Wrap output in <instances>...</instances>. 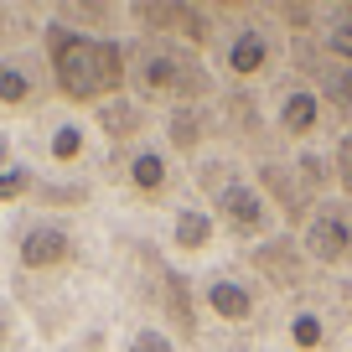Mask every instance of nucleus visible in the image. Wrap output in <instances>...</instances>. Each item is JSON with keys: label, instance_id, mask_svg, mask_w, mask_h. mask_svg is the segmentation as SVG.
I'll return each mask as SVG.
<instances>
[{"label": "nucleus", "instance_id": "7", "mask_svg": "<svg viewBox=\"0 0 352 352\" xmlns=\"http://www.w3.org/2000/svg\"><path fill=\"white\" fill-rule=\"evenodd\" d=\"M321 114H327V104H321V94L311 83H290L280 88L275 99V130L285 135V140H311V135L321 130Z\"/></svg>", "mask_w": 352, "mask_h": 352}, {"label": "nucleus", "instance_id": "23", "mask_svg": "<svg viewBox=\"0 0 352 352\" xmlns=\"http://www.w3.org/2000/svg\"><path fill=\"white\" fill-rule=\"evenodd\" d=\"M337 187L352 197V130L342 135V145H337Z\"/></svg>", "mask_w": 352, "mask_h": 352}, {"label": "nucleus", "instance_id": "12", "mask_svg": "<svg viewBox=\"0 0 352 352\" xmlns=\"http://www.w3.org/2000/svg\"><path fill=\"white\" fill-rule=\"evenodd\" d=\"M42 151H47V161H52V166H83L88 151H94V135H88L83 120H57L52 130H47Z\"/></svg>", "mask_w": 352, "mask_h": 352}, {"label": "nucleus", "instance_id": "5", "mask_svg": "<svg viewBox=\"0 0 352 352\" xmlns=\"http://www.w3.org/2000/svg\"><path fill=\"white\" fill-rule=\"evenodd\" d=\"M300 254L311 264H327V270H347L352 264V212L337 202H316L300 223Z\"/></svg>", "mask_w": 352, "mask_h": 352}, {"label": "nucleus", "instance_id": "9", "mask_svg": "<svg viewBox=\"0 0 352 352\" xmlns=\"http://www.w3.org/2000/svg\"><path fill=\"white\" fill-rule=\"evenodd\" d=\"M202 306L218 321H228V327H243V321H254V290L243 285L233 270H212V275L202 280Z\"/></svg>", "mask_w": 352, "mask_h": 352}, {"label": "nucleus", "instance_id": "27", "mask_svg": "<svg viewBox=\"0 0 352 352\" xmlns=\"http://www.w3.org/2000/svg\"><path fill=\"white\" fill-rule=\"evenodd\" d=\"M11 166H16V161H11V135L0 130V171H11Z\"/></svg>", "mask_w": 352, "mask_h": 352}, {"label": "nucleus", "instance_id": "8", "mask_svg": "<svg viewBox=\"0 0 352 352\" xmlns=\"http://www.w3.org/2000/svg\"><path fill=\"white\" fill-rule=\"evenodd\" d=\"M124 182H130L135 197L145 202H166L171 197V155L161 145H135L124 155Z\"/></svg>", "mask_w": 352, "mask_h": 352}, {"label": "nucleus", "instance_id": "20", "mask_svg": "<svg viewBox=\"0 0 352 352\" xmlns=\"http://www.w3.org/2000/svg\"><path fill=\"white\" fill-rule=\"evenodd\" d=\"M32 171L26 166H11V171H0V208H11V202H21V197H32Z\"/></svg>", "mask_w": 352, "mask_h": 352}, {"label": "nucleus", "instance_id": "2", "mask_svg": "<svg viewBox=\"0 0 352 352\" xmlns=\"http://www.w3.org/2000/svg\"><path fill=\"white\" fill-rule=\"evenodd\" d=\"M124 73H130V88L140 99H166L176 109L212 94L202 57L182 42H166V36H140L135 47H124Z\"/></svg>", "mask_w": 352, "mask_h": 352}, {"label": "nucleus", "instance_id": "22", "mask_svg": "<svg viewBox=\"0 0 352 352\" xmlns=\"http://www.w3.org/2000/svg\"><path fill=\"white\" fill-rule=\"evenodd\" d=\"M57 16H63V21H114L120 11H114V6H63Z\"/></svg>", "mask_w": 352, "mask_h": 352}, {"label": "nucleus", "instance_id": "1", "mask_svg": "<svg viewBox=\"0 0 352 352\" xmlns=\"http://www.w3.org/2000/svg\"><path fill=\"white\" fill-rule=\"evenodd\" d=\"M47 67H52V88L67 104H109L130 83L124 47L114 36L78 32V26H47Z\"/></svg>", "mask_w": 352, "mask_h": 352}, {"label": "nucleus", "instance_id": "6", "mask_svg": "<svg viewBox=\"0 0 352 352\" xmlns=\"http://www.w3.org/2000/svg\"><path fill=\"white\" fill-rule=\"evenodd\" d=\"M73 233L63 228V223H26L21 228V243H16V259H21V270H32V275H52V270H63V264H73Z\"/></svg>", "mask_w": 352, "mask_h": 352}, {"label": "nucleus", "instance_id": "21", "mask_svg": "<svg viewBox=\"0 0 352 352\" xmlns=\"http://www.w3.org/2000/svg\"><path fill=\"white\" fill-rule=\"evenodd\" d=\"M124 352H176V342L166 337L161 327H140L130 342H124Z\"/></svg>", "mask_w": 352, "mask_h": 352}, {"label": "nucleus", "instance_id": "15", "mask_svg": "<svg viewBox=\"0 0 352 352\" xmlns=\"http://www.w3.org/2000/svg\"><path fill=\"white\" fill-rule=\"evenodd\" d=\"M140 124H145V114L135 109L130 99H109V104H99V130L109 135V140H130Z\"/></svg>", "mask_w": 352, "mask_h": 352}, {"label": "nucleus", "instance_id": "25", "mask_svg": "<svg viewBox=\"0 0 352 352\" xmlns=\"http://www.w3.org/2000/svg\"><path fill=\"white\" fill-rule=\"evenodd\" d=\"M11 337H16V321H11V311L0 306V352H11Z\"/></svg>", "mask_w": 352, "mask_h": 352}, {"label": "nucleus", "instance_id": "24", "mask_svg": "<svg viewBox=\"0 0 352 352\" xmlns=\"http://www.w3.org/2000/svg\"><path fill=\"white\" fill-rule=\"evenodd\" d=\"M42 202H88L83 187H42Z\"/></svg>", "mask_w": 352, "mask_h": 352}, {"label": "nucleus", "instance_id": "13", "mask_svg": "<svg viewBox=\"0 0 352 352\" xmlns=\"http://www.w3.org/2000/svg\"><path fill=\"white\" fill-rule=\"evenodd\" d=\"M212 239H218V223H212L208 208H176V223H171V243L182 254H202L212 249Z\"/></svg>", "mask_w": 352, "mask_h": 352}, {"label": "nucleus", "instance_id": "10", "mask_svg": "<svg viewBox=\"0 0 352 352\" xmlns=\"http://www.w3.org/2000/svg\"><path fill=\"white\" fill-rule=\"evenodd\" d=\"M36 104H42V83H36L32 63L0 57V114H32Z\"/></svg>", "mask_w": 352, "mask_h": 352}, {"label": "nucleus", "instance_id": "11", "mask_svg": "<svg viewBox=\"0 0 352 352\" xmlns=\"http://www.w3.org/2000/svg\"><path fill=\"white\" fill-rule=\"evenodd\" d=\"M311 88L321 94V104L337 114H352V63H331V57H311Z\"/></svg>", "mask_w": 352, "mask_h": 352}, {"label": "nucleus", "instance_id": "26", "mask_svg": "<svg viewBox=\"0 0 352 352\" xmlns=\"http://www.w3.org/2000/svg\"><path fill=\"white\" fill-rule=\"evenodd\" d=\"M11 32H16V16H11V11H6V6H0V47L11 42Z\"/></svg>", "mask_w": 352, "mask_h": 352}, {"label": "nucleus", "instance_id": "19", "mask_svg": "<svg viewBox=\"0 0 352 352\" xmlns=\"http://www.w3.org/2000/svg\"><path fill=\"white\" fill-rule=\"evenodd\" d=\"M296 176L306 182V192H311V197H316V192H327V182L337 176V166H327L316 151H300V155H296Z\"/></svg>", "mask_w": 352, "mask_h": 352}, {"label": "nucleus", "instance_id": "18", "mask_svg": "<svg viewBox=\"0 0 352 352\" xmlns=\"http://www.w3.org/2000/svg\"><path fill=\"white\" fill-rule=\"evenodd\" d=\"M290 342H296V352H316L321 342H327V321H321L316 311H296V316H290Z\"/></svg>", "mask_w": 352, "mask_h": 352}, {"label": "nucleus", "instance_id": "14", "mask_svg": "<svg viewBox=\"0 0 352 352\" xmlns=\"http://www.w3.org/2000/svg\"><path fill=\"white\" fill-rule=\"evenodd\" d=\"M254 264H259V270H270V280H275V285H296L306 254H300V243H280V239H275V243H259Z\"/></svg>", "mask_w": 352, "mask_h": 352}, {"label": "nucleus", "instance_id": "4", "mask_svg": "<svg viewBox=\"0 0 352 352\" xmlns=\"http://www.w3.org/2000/svg\"><path fill=\"white\" fill-rule=\"evenodd\" d=\"M280 57H285V36H280L270 21H254V16L223 26V36H218V67L228 78H239V83L264 78Z\"/></svg>", "mask_w": 352, "mask_h": 352}, {"label": "nucleus", "instance_id": "3", "mask_svg": "<svg viewBox=\"0 0 352 352\" xmlns=\"http://www.w3.org/2000/svg\"><path fill=\"white\" fill-rule=\"evenodd\" d=\"M197 176H202V192H208L212 223H223L233 239H270L275 233V208L239 161H202Z\"/></svg>", "mask_w": 352, "mask_h": 352}, {"label": "nucleus", "instance_id": "17", "mask_svg": "<svg viewBox=\"0 0 352 352\" xmlns=\"http://www.w3.org/2000/svg\"><path fill=\"white\" fill-rule=\"evenodd\" d=\"M197 140H202V114H197V104L171 109V145H176V151H197Z\"/></svg>", "mask_w": 352, "mask_h": 352}, {"label": "nucleus", "instance_id": "16", "mask_svg": "<svg viewBox=\"0 0 352 352\" xmlns=\"http://www.w3.org/2000/svg\"><path fill=\"white\" fill-rule=\"evenodd\" d=\"M321 57H331V63H352V11L331 16V26L321 32Z\"/></svg>", "mask_w": 352, "mask_h": 352}]
</instances>
